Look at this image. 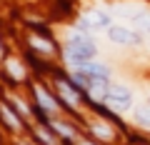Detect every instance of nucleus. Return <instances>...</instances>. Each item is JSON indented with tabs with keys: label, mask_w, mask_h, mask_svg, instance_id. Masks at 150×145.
Listing matches in <instances>:
<instances>
[{
	"label": "nucleus",
	"mask_w": 150,
	"mask_h": 145,
	"mask_svg": "<svg viewBox=\"0 0 150 145\" xmlns=\"http://www.w3.org/2000/svg\"><path fill=\"white\" fill-rule=\"evenodd\" d=\"M38 135H40V140H45L48 145H55V143H53V138H50V135L45 133V130H38Z\"/></svg>",
	"instance_id": "obj_16"
},
{
	"label": "nucleus",
	"mask_w": 150,
	"mask_h": 145,
	"mask_svg": "<svg viewBox=\"0 0 150 145\" xmlns=\"http://www.w3.org/2000/svg\"><path fill=\"white\" fill-rule=\"evenodd\" d=\"M13 103H15V108H18V113L28 115V108H25V103H23V100H18V98H13Z\"/></svg>",
	"instance_id": "obj_15"
},
{
	"label": "nucleus",
	"mask_w": 150,
	"mask_h": 145,
	"mask_svg": "<svg viewBox=\"0 0 150 145\" xmlns=\"http://www.w3.org/2000/svg\"><path fill=\"white\" fill-rule=\"evenodd\" d=\"M148 45H150V40H148Z\"/></svg>",
	"instance_id": "obj_19"
},
{
	"label": "nucleus",
	"mask_w": 150,
	"mask_h": 145,
	"mask_svg": "<svg viewBox=\"0 0 150 145\" xmlns=\"http://www.w3.org/2000/svg\"><path fill=\"white\" fill-rule=\"evenodd\" d=\"M103 100L110 108H115V110H128L133 105V90L125 88V85H110L103 93Z\"/></svg>",
	"instance_id": "obj_2"
},
{
	"label": "nucleus",
	"mask_w": 150,
	"mask_h": 145,
	"mask_svg": "<svg viewBox=\"0 0 150 145\" xmlns=\"http://www.w3.org/2000/svg\"><path fill=\"white\" fill-rule=\"evenodd\" d=\"M78 70H80L83 75H88L93 83H98V85H103V83L110 80V68L103 63H93V60H88V63L78 65Z\"/></svg>",
	"instance_id": "obj_4"
},
{
	"label": "nucleus",
	"mask_w": 150,
	"mask_h": 145,
	"mask_svg": "<svg viewBox=\"0 0 150 145\" xmlns=\"http://www.w3.org/2000/svg\"><path fill=\"white\" fill-rule=\"evenodd\" d=\"M148 103H150V98H148Z\"/></svg>",
	"instance_id": "obj_18"
},
{
	"label": "nucleus",
	"mask_w": 150,
	"mask_h": 145,
	"mask_svg": "<svg viewBox=\"0 0 150 145\" xmlns=\"http://www.w3.org/2000/svg\"><path fill=\"white\" fill-rule=\"evenodd\" d=\"M108 38L118 45H138L140 43V35L128 25H110L108 28Z\"/></svg>",
	"instance_id": "obj_3"
},
{
	"label": "nucleus",
	"mask_w": 150,
	"mask_h": 145,
	"mask_svg": "<svg viewBox=\"0 0 150 145\" xmlns=\"http://www.w3.org/2000/svg\"><path fill=\"white\" fill-rule=\"evenodd\" d=\"M0 113H3V120H5V123L10 125L13 130H20V120H18L15 115H13V110H10L8 105H3V108H0Z\"/></svg>",
	"instance_id": "obj_8"
},
{
	"label": "nucleus",
	"mask_w": 150,
	"mask_h": 145,
	"mask_svg": "<svg viewBox=\"0 0 150 145\" xmlns=\"http://www.w3.org/2000/svg\"><path fill=\"white\" fill-rule=\"evenodd\" d=\"M80 145H93V143H88V140H83V143H80Z\"/></svg>",
	"instance_id": "obj_17"
},
{
	"label": "nucleus",
	"mask_w": 150,
	"mask_h": 145,
	"mask_svg": "<svg viewBox=\"0 0 150 145\" xmlns=\"http://www.w3.org/2000/svg\"><path fill=\"white\" fill-rule=\"evenodd\" d=\"M80 28H88V30H105L110 28V15L105 10H88L85 15L80 18Z\"/></svg>",
	"instance_id": "obj_5"
},
{
	"label": "nucleus",
	"mask_w": 150,
	"mask_h": 145,
	"mask_svg": "<svg viewBox=\"0 0 150 145\" xmlns=\"http://www.w3.org/2000/svg\"><path fill=\"white\" fill-rule=\"evenodd\" d=\"M130 23H133L135 28H140V30L150 33V13H148V10H138V13H133V15H130Z\"/></svg>",
	"instance_id": "obj_6"
},
{
	"label": "nucleus",
	"mask_w": 150,
	"mask_h": 145,
	"mask_svg": "<svg viewBox=\"0 0 150 145\" xmlns=\"http://www.w3.org/2000/svg\"><path fill=\"white\" fill-rule=\"evenodd\" d=\"M135 120H138L140 125H148L150 128V108H138V110H135Z\"/></svg>",
	"instance_id": "obj_11"
},
{
	"label": "nucleus",
	"mask_w": 150,
	"mask_h": 145,
	"mask_svg": "<svg viewBox=\"0 0 150 145\" xmlns=\"http://www.w3.org/2000/svg\"><path fill=\"white\" fill-rule=\"evenodd\" d=\"M35 95H38V100H40V105H43V108H48L50 113H55V110H58V103H55L53 98H50L48 93L43 90V88H35Z\"/></svg>",
	"instance_id": "obj_7"
},
{
	"label": "nucleus",
	"mask_w": 150,
	"mask_h": 145,
	"mask_svg": "<svg viewBox=\"0 0 150 145\" xmlns=\"http://www.w3.org/2000/svg\"><path fill=\"white\" fill-rule=\"evenodd\" d=\"M8 70H10V75L18 78V80L25 75V73H23V68H20V63H15V60H8Z\"/></svg>",
	"instance_id": "obj_12"
},
{
	"label": "nucleus",
	"mask_w": 150,
	"mask_h": 145,
	"mask_svg": "<svg viewBox=\"0 0 150 145\" xmlns=\"http://www.w3.org/2000/svg\"><path fill=\"white\" fill-rule=\"evenodd\" d=\"M55 128H58V133H60V135H68V138L73 135V130H70L68 125H63V123H55Z\"/></svg>",
	"instance_id": "obj_13"
},
{
	"label": "nucleus",
	"mask_w": 150,
	"mask_h": 145,
	"mask_svg": "<svg viewBox=\"0 0 150 145\" xmlns=\"http://www.w3.org/2000/svg\"><path fill=\"white\" fill-rule=\"evenodd\" d=\"M30 45H33V48H38L40 53H53V43H50V40L38 38V35H33V38H30Z\"/></svg>",
	"instance_id": "obj_10"
},
{
	"label": "nucleus",
	"mask_w": 150,
	"mask_h": 145,
	"mask_svg": "<svg viewBox=\"0 0 150 145\" xmlns=\"http://www.w3.org/2000/svg\"><path fill=\"white\" fill-rule=\"evenodd\" d=\"M58 88H60V95L65 98V103H70L73 108L78 105V95H75V93L68 88V83H63V80H60V83H58Z\"/></svg>",
	"instance_id": "obj_9"
},
{
	"label": "nucleus",
	"mask_w": 150,
	"mask_h": 145,
	"mask_svg": "<svg viewBox=\"0 0 150 145\" xmlns=\"http://www.w3.org/2000/svg\"><path fill=\"white\" fill-rule=\"evenodd\" d=\"M95 45L90 43V40H85L83 35H73V38L68 40V48H65V58L70 60V63L75 65H83L88 63V60L95 58Z\"/></svg>",
	"instance_id": "obj_1"
},
{
	"label": "nucleus",
	"mask_w": 150,
	"mask_h": 145,
	"mask_svg": "<svg viewBox=\"0 0 150 145\" xmlns=\"http://www.w3.org/2000/svg\"><path fill=\"white\" fill-rule=\"evenodd\" d=\"M93 130H95V135H100V138H110V130H108V128H103V125H95Z\"/></svg>",
	"instance_id": "obj_14"
}]
</instances>
